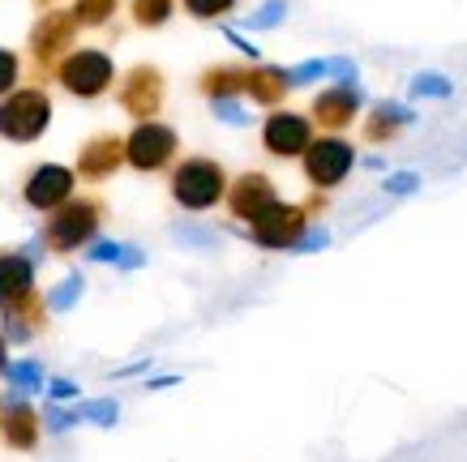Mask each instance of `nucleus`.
<instances>
[{
	"instance_id": "obj_8",
	"label": "nucleus",
	"mask_w": 467,
	"mask_h": 462,
	"mask_svg": "<svg viewBox=\"0 0 467 462\" xmlns=\"http://www.w3.org/2000/svg\"><path fill=\"white\" fill-rule=\"evenodd\" d=\"M73 35H78V17L65 14V9H52V14H43L30 30V56L39 69H52L60 60L69 56L73 47Z\"/></svg>"
},
{
	"instance_id": "obj_17",
	"label": "nucleus",
	"mask_w": 467,
	"mask_h": 462,
	"mask_svg": "<svg viewBox=\"0 0 467 462\" xmlns=\"http://www.w3.org/2000/svg\"><path fill=\"white\" fill-rule=\"evenodd\" d=\"M287 90H292V82H287V69H279V65H254V69H244V95L254 98V103H262V108H279L287 98Z\"/></svg>"
},
{
	"instance_id": "obj_9",
	"label": "nucleus",
	"mask_w": 467,
	"mask_h": 462,
	"mask_svg": "<svg viewBox=\"0 0 467 462\" xmlns=\"http://www.w3.org/2000/svg\"><path fill=\"white\" fill-rule=\"evenodd\" d=\"M116 98H120V108H125L138 125H142V120H155L159 108H163V73H159L155 65H133V69L120 77Z\"/></svg>"
},
{
	"instance_id": "obj_24",
	"label": "nucleus",
	"mask_w": 467,
	"mask_h": 462,
	"mask_svg": "<svg viewBox=\"0 0 467 462\" xmlns=\"http://www.w3.org/2000/svg\"><path fill=\"white\" fill-rule=\"evenodd\" d=\"M112 14H116V0H78V5H73L78 26H103Z\"/></svg>"
},
{
	"instance_id": "obj_1",
	"label": "nucleus",
	"mask_w": 467,
	"mask_h": 462,
	"mask_svg": "<svg viewBox=\"0 0 467 462\" xmlns=\"http://www.w3.org/2000/svg\"><path fill=\"white\" fill-rule=\"evenodd\" d=\"M103 227V206L95 197H69L65 206L47 214V227H43V249L52 252H78L86 249L90 240L99 236Z\"/></svg>"
},
{
	"instance_id": "obj_23",
	"label": "nucleus",
	"mask_w": 467,
	"mask_h": 462,
	"mask_svg": "<svg viewBox=\"0 0 467 462\" xmlns=\"http://www.w3.org/2000/svg\"><path fill=\"white\" fill-rule=\"evenodd\" d=\"M5 377H9L14 394H30L43 385V368L35 360H17V364H5Z\"/></svg>"
},
{
	"instance_id": "obj_36",
	"label": "nucleus",
	"mask_w": 467,
	"mask_h": 462,
	"mask_svg": "<svg viewBox=\"0 0 467 462\" xmlns=\"http://www.w3.org/2000/svg\"><path fill=\"white\" fill-rule=\"evenodd\" d=\"M47 394H52V403H57V398H73V394H78V385H73V381H65V377H57L52 385H47Z\"/></svg>"
},
{
	"instance_id": "obj_7",
	"label": "nucleus",
	"mask_w": 467,
	"mask_h": 462,
	"mask_svg": "<svg viewBox=\"0 0 467 462\" xmlns=\"http://www.w3.org/2000/svg\"><path fill=\"white\" fill-rule=\"evenodd\" d=\"M305 231H309V210L305 206H287V201L270 206L262 219L249 223V240L257 249H296Z\"/></svg>"
},
{
	"instance_id": "obj_25",
	"label": "nucleus",
	"mask_w": 467,
	"mask_h": 462,
	"mask_svg": "<svg viewBox=\"0 0 467 462\" xmlns=\"http://www.w3.org/2000/svg\"><path fill=\"white\" fill-rule=\"evenodd\" d=\"M171 17V0H133V22L138 26H163Z\"/></svg>"
},
{
	"instance_id": "obj_28",
	"label": "nucleus",
	"mask_w": 467,
	"mask_h": 462,
	"mask_svg": "<svg viewBox=\"0 0 467 462\" xmlns=\"http://www.w3.org/2000/svg\"><path fill=\"white\" fill-rule=\"evenodd\" d=\"M184 9L193 17H202V22H211V17H223L236 9V0H184Z\"/></svg>"
},
{
	"instance_id": "obj_29",
	"label": "nucleus",
	"mask_w": 467,
	"mask_h": 462,
	"mask_svg": "<svg viewBox=\"0 0 467 462\" xmlns=\"http://www.w3.org/2000/svg\"><path fill=\"white\" fill-rule=\"evenodd\" d=\"M284 17H287V5H284V0H270V5H262V9L249 17V26H254V30H270V26H279Z\"/></svg>"
},
{
	"instance_id": "obj_38",
	"label": "nucleus",
	"mask_w": 467,
	"mask_h": 462,
	"mask_svg": "<svg viewBox=\"0 0 467 462\" xmlns=\"http://www.w3.org/2000/svg\"><path fill=\"white\" fill-rule=\"evenodd\" d=\"M5 364H9V360H5V338H0V373H5Z\"/></svg>"
},
{
	"instance_id": "obj_2",
	"label": "nucleus",
	"mask_w": 467,
	"mask_h": 462,
	"mask_svg": "<svg viewBox=\"0 0 467 462\" xmlns=\"http://www.w3.org/2000/svg\"><path fill=\"white\" fill-rule=\"evenodd\" d=\"M168 189H171V197H176V206H181V210L202 214V210H214V206L223 201L227 176H223V168H219L214 159H206V154H193V159L176 163Z\"/></svg>"
},
{
	"instance_id": "obj_31",
	"label": "nucleus",
	"mask_w": 467,
	"mask_h": 462,
	"mask_svg": "<svg viewBox=\"0 0 467 462\" xmlns=\"http://www.w3.org/2000/svg\"><path fill=\"white\" fill-rule=\"evenodd\" d=\"M211 112L219 116V120H227V125H244V120H249V112H244V108L236 103V98H214V103H211Z\"/></svg>"
},
{
	"instance_id": "obj_10",
	"label": "nucleus",
	"mask_w": 467,
	"mask_h": 462,
	"mask_svg": "<svg viewBox=\"0 0 467 462\" xmlns=\"http://www.w3.org/2000/svg\"><path fill=\"white\" fill-rule=\"evenodd\" d=\"M73 184H78V171L65 168V163H39V168L26 176L22 184V197H26L30 210H57L73 197Z\"/></svg>"
},
{
	"instance_id": "obj_37",
	"label": "nucleus",
	"mask_w": 467,
	"mask_h": 462,
	"mask_svg": "<svg viewBox=\"0 0 467 462\" xmlns=\"http://www.w3.org/2000/svg\"><path fill=\"white\" fill-rule=\"evenodd\" d=\"M322 244H326V236L317 231V236H305V240H300V244H296L292 252H313V249H322Z\"/></svg>"
},
{
	"instance_id": "obj_39",
	"label": "nucleus",
	"mask_w": 467,
	"mask_h": 462,
	"mask_svg": "<svg viewBox=\"0 0 467 462\" xmlns=\"http://www.w3.org/2000/svg\"><path fill=\"white\" fill-rule=\"evenodd\" d=\"M35 5H43V9H47V5H52V0H35Z\"/></svg>"
},
{
	"instance_id": "obj_21",
	"label": "nucleus",
	"mask_w": 467,
	"mask_h": 462,
	"mask_svg": "<svg viewBox=\"0 0 467 462\" xmlns=\"http://www.w3.org/2000/svg\"><path fill=\"white\" fill-rule=\"evenodd\" d=\"M86 257H90V262H112V266H120V270L146 266L142 249H133V244H116V240H95V244L86 249Z\"/></svg>"
},
{
	"instance_id": "obj_20",
	"label": "nucleus",
	"mask_w": 467,
	"mask_h": 462,
	"mask_svg": "<svg viewBox=\"0 0 467 462\" xmlns=\"http://www.w3.org/2000/svg\"><path fill=\"white\" fill-rule=\"evenodd\" d=\"M403 125H411V108H403V103H378L365 120V138L368 141H390Z\"/></svg>"
},
{
	"instance_id": "obj_16",
	"label": "nucleus",
	"mask_w": 467,
	"mask_h": 462,
	"mask_svg": "<svg viewBox=\"0 0 467 462\" xmlns=\"http://www.w3.org/2000/svg\"><path fill=\"white\" fill-rule=\"evenodd\" d=\"M0 441L9 449H35L39 446V411L22 398H9L0 406Z\"/></svg>"
},
{
	"instance_id": "obj_14",
	"label": "nucleus",
	"mask_w": 467,
	"mask_h": 462,
	"mask_svg": "<svg viewBox=\"0 0 467 462\" xmlns=\"http://www.w3.org/2000/svg\"><path fill=\"white\" fill-rule=\"evenodd\" d=\"M35 295V262L22 249H0V313Z\"/></svg>"
},
{
	"instance_id": "obj_22",
	"label": "nucleus",
	"mask_w": 467,
	"mask_h": 462,
	"mask_svg": "<svg viewBox=\"0 0 467 462\" xmlns=\"http://www.w3.org/2000/svg\"><path fill=\"white\" fill-rule=\"evenodd\" d=\"M82 292H86V279H82V274H69V279H60L57 287L47 292V300H43V304H47V313H69V308L82 300Z\"/></svg>"
},
{
	"instance_id": "obj_4",
	"label": "nucleus",
	"mask_w": 467,
	"mask_h": 462,
	"mask_svg": "<svg viewBox=\"0 0 467 462\" xmlns=\"http://www.w3.org/2000/svg\"><path fill=\"white\" fill-rule=\"evenodd\" d=\"M305 159V180L317 189V193H330L339 189L356 168V146L339 133H326V138H313L309 150L300 154Z\"/></svg>"
},
{
	"instance_id": "obj_26",
	"label": "nucleus",
	"mask_w": 467,
	"mask_h": 462,
	"mask_svg": "<svg viewBox=\"0 0 467 462\" xmlns=\"http://www.w3.org/2000/svg\"><path fill=\"white\" fill-rule=\"evenodd\" d=\"M411 95L416 98H451L454 86L441 77V73H416L411 77Z\"/></svg>"
},
{
	"instance_id": "obj_12",
	"label": "nucleus",
	"mask_w": 467,
	"mask_h": 462,
	"mask_svg": "<svg viewBox=\"0 0 467 462\" xmlns=\"http://www.w3.org/2000/svg\"><path fill=\"white\" fill-rule=\"evenodd\" d=\"M313 141V120L300 112H270L262 125V146L275 159H300Z\"/></svg>"
},
{
	"instance_id": "obj_15",
	"label": "nucleus",
	"mask_w": 467,
	"mask_h": 462,
	"mask_svg": "<svg viewBox=\"0 0 467 462\" xmlns=\"http://www.w3.org/2000/svg\"><path fill=\"white\" fill-rule=\"evenodd\" d=\"M120 163H125V141L116 138V133H99V138H90L82 150H78V176L90 184L108 180Z\"/></svg>"
},
{
	"instance_id": "obj_11",
	"label": "nucleus",
	"mask_w": 467,
	"mask_h": 462,
	"mask_svg": "<svg viewBox=\"0 0 467 462\" xmlns=\"http://www.w3.org/2000/svg\"><path fill=\"white\" fill-rule=\"evenodd\" d=\"M223 201H227V210H232V219L254 223L270 206H279V189H275L270 176H262V171H244V176H236V180L227 184Z\"/></svg>"
},
{
	"instance_id": "obj_34",
	"label": "nucleus",
	"mask_w": 467,
	"mask_h": 462,
	"mask_svg": "<svg viewBox=\"0 0 467 462\" xmlns=\"http://www.w3.org/2000/svg\"><path fill=\"white\" fill-rule=\"evenodd\" d=\"M420 189V176H411V171H403V176H390L386 180V193H416Z\"/></svg>"
},
{
	"instance_id": "obj_35",
	"label": "nucleus",
	"mask_w": 467,
	"mask_h": 462,
	"mask_svg": "<svg viewBox=\"0 0 467 462\" xmlns=\"http://www.w3.org/2000/svg\"><path fill=\"white\" fill-rule=\"evenodd\" d=\"M227 43H232L236 52H244V56H249V60H262V56H257V47H254V43L244 39V35H236V30H227Z\"/></svg>"
},
{
	"instance_id": "obj_13",
	"label": "nucleus",
	"mask_w": 467,
	"mask_h": 462,
	"mask_svg": "<svg viewBox=\"0 0 467 462\" xmlns=\"http://www.w3.org/2000/svg\"><path fill=\"white\" fill-rule=\"evenodd\" d=\"M360 103H365V95H360V86L356 82H335L326 86V90H317L313 95V112L309 120L317 128H348L356 120V112H360Z\"/></svg>"
},
{
	"instance_id": "obj_32",
	"label": "nucleus",
	"mask_w": 467,
	"mask_h": 462,
	"mask_svg": "<svg viewBox=\"0 0 467 462\" xmlns=\"http://www.w3.org/2000/svg\"><path fill=\"white\" fill-rule=\"evenodd\" d=\"M317 77H326V60H309V65H300V69H287V82L292 86L317 82Z\"/></svg>"
},
{
	"instance_id": "obj_27",
	"label": "nucleus",
	"mask_w": 467,
	"mask_h": 462,
	"mask_svg": "<svg viewBox=\"0 0 467 462\" xmlns=\"http://www.w3.org/2000/svg\"><path fill=\"white\" fill-rule=\"evenodd\" d=\"M116 416H120V406H116L112 398H95V403L78 406V420H90V424H99V428H112Z\"/></svg>"
},
{
	"instance_id": "obj_6",
	"label": "nucleus",
	"mask_w": 467,
	"mask_h": 462,
	"mask_svg": "<svg viewBox=\"0 0 467 462\" xmlns=\"http://www.w3.org/2000/svg\"><path fill=\"white\" fill-rule=\"evenodd\" d=\"M176 128L163 125V120H142V125L133 128L125 138V163L133 171H163L176 159Z\"/></svg>"
},
{
	"instance_id": "obj_19",
	"label": "nucleus",
	"mask_w": 467,
	"mask_h": 462,
	"mask_svg": "<svg viewBox=\"0 0 467 462\" xmlns=\"http://www.w3.org/2000/svg\"><path fill=\"white\" fill-rule=\"evenodd\" d=\"M198 90L206 98H236V95H244V69L241 65H214V69H206L198 77Z\"/></svg>"
},
{
	"instance_id": "obj_5",
	"label": "nucleus",
	"mask_w": 467,
	"mask_h": 462,
	"mask_svg": "<svg viewBox=\"0 0 467 462\" xmlns=\"http://www.w3.org/2000/svg\"><path fill=\"white\" fill-rule=\"evenodd\" d=\"M116 77V65L108 52L99 47H82V52H69V56L57 65V82L78 98H99Z\"/></svg>"
},
{
	"instance_id": "obj_30",
	"label": "nucleus",
	"mask_w": 467,
	"mask_h": 462,
	"mask_svg": "<svg viewBox=\"0 0 467 462\" xmlns=\"http://www.w3.org/2000/svg\"><path fill=\"white\" fill-rule=\"evenodd\" d=\"M17 73H22V60H17L9 47H0V95L17 90Z\"/></svg>"
},
{
	"instance_id": "obj_18",
	"label": "nucleus",
	"mask_w": 467,
	"mask_h": 462,
	"mask_svg": "<svg viewBox=\"0 0 467 462\" xmlns=\"http://www.w3.org/2000/svg\"><path fill=\"white\" fill-rule=\"evenodd\" d=\"M5 317V343H26V338H35L43 330V317H47V304H43L39 295H30L26 304H17V308H5L0 313Z\"/></svg>"
},
{
	"instance_id": "obj_3",
	"label": "nucleus",
	"mask_w": 467,
	"mask_h": 462,
	"mask_svg": "<svg viewBox=\"0 0 467 462\" xmlns=\"http://www.w3.org/2000/svg\"><path fill=\"white\" fill-rule=\"evenodd\" d=\"M52 125V98L43 95L39 86H26V90H9L0 98V138L17 141V146H30L39 141Z\"/></svg>"
},
{
	"instance_id": "obj_33",
	"label": "nucleus",
	"mask_w": 467,
	"mask_h": 462,
	"mask_svg": "<svg viewBox=\"0 0 467 462\" xmlns=\"http://www.w3.org/2000/svg\"><path fill=\"white\" fill-rule=\"evenodd\" d=\"M73 424H82V420H78V411H60V406H47V428H52V433H65V428H73Z\"/></svg>"
}]
</instances>
